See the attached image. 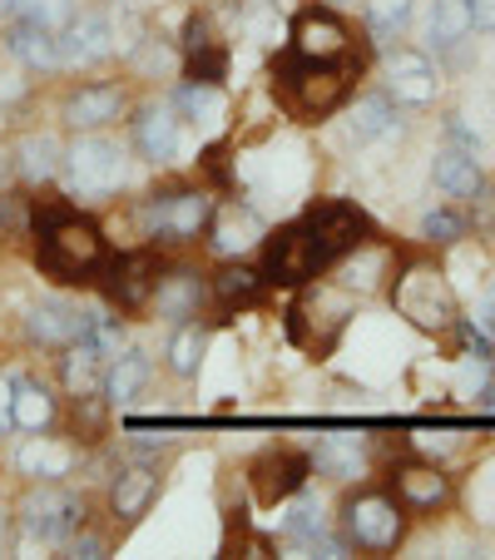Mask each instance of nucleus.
Returning a JSON list of instances; mask_svg holds the SVG:
<instances>
[{
    "label": "nucleus",
    "instance_id": "nucleus-1",
    "mask_svg": "<svg viewBox=\"0 0 495 560\" xmlns=\"http://www.w3.org/2000/svg\"><path fill=\"white\" fill-rule=\"evenodd\" d=\"M31 229H35V264H40V273H50L55 283H70V288L99 283V273L109 264V244L99 233V223H90L74 203L45 194V199L31 203Z\"/></svg>",
    "mask_w": 495,
    "mask_h": 560
},
{
    "label": "nucleus",
    "instance_id": "nucleus-2",
    "mask_svg": "<svg viewBox=\"0 0 495 560\" xmlns=\"http://www.w3.org/2000/svg\"><path fill=\"white\" fill-rule=\"evenodd\" d=\"M362 60H307L297 50L273 55V95L278 109L297 125H322L327 115H338L352 95Z\"/></svg>",
    "mask_w": 495,
    "mask_h": 560
},
{
    "label": "nucleus",
    "instance_id": "nucleus-3",
    "mask_svg": "<svg viewBox=\"0 0 495 560\" xmlns=\"http://www.w3.org/2000/svg\"><path fill=\"white\" fill-rule=\"evenodd\" d=\"M297 229H303L307 248H313V264L317 273H327V268H338L342 258L362 254V248L372 244V219L362 203L352 199H317L307 203V213L297 219Z\"/></svg>",
    "mask_w": 495,
    "mask_h": 560
},
{
    "label": "nucleus",
    "instance_id": "nucleus-4",
    "mask_svg": "<svg viewBox=\"0 0 495 560\" xmlns=\"http://www.w3.org/2000/svg\"><path fill=\"white\" fill-rule=\"evenodd\" d=\"M209 219H213L209 189H164V194H149L144 209H139L144 238H154L158 248L193 244L199 233H209Z\"/></svg>",
    "mask_w": 495,
    "mask_h": 560
},
{
    "label": "nucleus",
    "instance_id": "nucleus-5",
    "mask_svg": "<svg viewBox=\"0 0 495 560\" xmlns=\"http://www.w3.org/2000/svg\"><path fill=\"white\" fill-rule=\"evenodd\" d=\"M64 174H70V189L80 199H109V194L125 189V174H129L125 144L90 129V135H80L64 149Z\"/></svg>",
    "mask_w": 495,
    "mask_h": 560
},
{
    "label": "nucleus",
    "instance_id": "nucleus-6",
    "mask_svg": "<svg viewBox=\"0 0 495 560\" xmlns=\"http://www.w3.org/2000/svg\"><path fill=\"white\" fill-rule=\"evenodd\" d=\"M347 323H352V298L342 288H313V293H303L287 307V338L303 352H313V358H327L338 348Z\"/></svg>",
    "mask_w": 495,
    "mask_h": 560
},
{
    "label": "nucleus",
    "instance_id": "nucleus-7",
    "mask_svg": "<svg viewBox=\"0 0 495 560\" xmlns=\"http://www.w3.org/2000/svg\"><path fill=\"white\" fill-rule=\"evenodd\" d=\"M406 536V506L387 491H357L342 506V540L362 550H397Z\"/></svg>",
    "mask_w": 495,
    "mask_h": 560
},
{
    "label": "nucleus",
    "instance_id": "nucleus-8",
    "mask_svg": "<svg viewBox=\"0 0 495 560\" xmlns=\"http://www.w3.org/2000/svg\"><path fill=\"white\" fill-rule=\"evenodd\" d=\"M85 521H90L85 497L70 491V487H55V481L35 487L31 497H25V506H21V526L31 530L35 540H45V546H64V540L85 526Z\"/></svg>",
    "mask_w": 495,
    "mask_h": 560
},
{
    "label": "nucleus",
    "instance_id": "nucleus-9",
    "mask_svg": "<svg viewBox=\"0 0 495 560\" xmlns=\"http://www.w3.org/2000/svg\"><path fill=\"white\" fill-rule=\"evenodd\" d=\"M307 476H313V456L307 452H293V446H268V452L248 466V487H254L258 506L273 511V506L293 501L297 491L307 487Z\"/></svg>",
    "mask_w": 495,
    "mask_h": 560
},
{
    "label": "nucleus",
    "instance_id": "nucleus-10",
    "mask_svg": "<svg viewBox=\"0 0 495 560\" xmlns=\"http://www.w3.org/2000/svg\"><path fill=\"white\" fill-rule=\"evenodd\" d=\"M287 50L307 60H352V31L338 5H303L287 25Z\"/></svg>",
    "mask_w": 495,
    "mask_h": 560
},
{
    "label": "nucleus",
    "instance_id": "nucleus-11",
    "mask_svg": "<svg viewBox=\"0 0 495 560\" xmlns=\"http://www.w3.org/2000/svg\"><path fill=\"white\" fill-rule=\"evenodd\" d=\"M158 278H164V264H158L154 248H134V254H109L105 273H99V283H105V298L115 307H149V298H154Z\"/></svg>",
    "mask_w": 495,
    "mask_h": 560
},
{
    "label": "nucleus",
    "instance_id": "nucleus-12",
    "mask_svg": "<svg viewBox=\"0 0 495 560\" xmlns=\"http://www.w3.org/2000/svg\"><path fill=\"white\" fill-rule=\"evenodd\" d=\"M397 307H401V317H411V323L426 332H441L456 323V298H451V288L441 283V273H432V268H411V273L401 278Z\"/></svg>",
    "mask_w": 495,
    "mask_h": 560
},
{
    "label": "nucleus",
    "instance_id": "nucleus-13",
    "mask_svg": "<svg viewBox=\"0 0 495 560\" xmlns=\"http://www.w3.org/2000/svg\"><path fill=\"white\" fill-rule=\"evenodd\" d=\"M258 268H263L268 288H307L317 278L313 248H307L297 223H283L278 233H263V264Z\"/></svg>",
    "mask_w": 495,
    "mask_h": 560
},
{
    "label": "nucleus",
    "instance_id": "nucleus-14",
    "mask_svg": "<svg viewBox=\"0 0 495 560\" xmlns=\"http://www.w3.org/2000/svg\"><path fill=\"white\" fill-rule=\"evenodd\" d=\"M154 497H158V466L149 462V456L125 462L115 471V481H109V511H115L119 526H134V521L154 506Z\"/></svg>",
    "mask_w": 495,
    "mask_h": 560
},
{
    "label": "nucleus",
    "instance_id": "nucleus-15",
    "mask_svg": "<svg viewBox=\"0 0 495 560\" xmlns=\"http://www.w3.org/2000/svg\"><path fill=\"white\" fill-rule=\"evenodd\" d=\"M119 50V35L109 15H74L60 25V65H99Z\"/></svg>",
    "mask_w": 495,
    "mask_h": 560
},
{
    "label": "nucleus",
    "instance_id": "nucleus-16",
    "mask_svg": "<svg viewBox=\"0 0 495 560\" xmlns=\"http://www.w3.org/2000/svg\"><path fill=\"white\" fill-rule=\"evenodd\" d=\"M307 456H313V471L332 476V481H357L372 471V442L362 432H327L317 436Z\"/></svg>",
    "mask_w": 495,
    "mask_h": 560
},
{
    "label": "nucleus",
    "instance_id": "nucleus-17",
    "mask_svg": "<svg viewBox=\"0 0 495 560\" xmlns=\"http://www.w3.org/2000/svg\"><path fill=\"white\" fill-rule=\"evenodd\" d=\"M25 332H31L40 348H70V342L85 332V307L70 303V298H45V303L31 307Z\"/></svg>",
    "mask_w": 495,
    "mask_h": 560
},
{
    "label": "nucleus",
    "instance_id": "nucleus-18",
    "mask_svg": "<svg viewBox=\"0 0 495 560\" xmlns=\"http://www.w3.org/2000/svg\"><path fill=\"white\" fill-rule=\"evenodd\" d=\"M391 491L406 511H436L451 501V476L432 462H411L401 471H391Z\"/></svg>",
    "mask_w": 495,
    "mask_h": 560
},
{
    "label": "nucleus",
    "instance_id": "nucleus-19",
    "mask_svg": "<svg viewBox=\"0 0 495 560\" xmlns=\"http://www.w3.org/2000/svg\"><path fill=\"white\" fill-rule=\"evenodd\" d=\"M436 90H441V80H436L432 60L416 50H401L391 55L387 65V95L397 100V105H432Z\"/></svg>",
    "mask_w": 495,
    "mask_h": 560
},
{
    "label": "nucleus",
    "instance_id": "nucleus-20",
    "mask_svg": "<svg viewBox=\"0 0 495 560\" xmlns=\"http://www.w3.org/2000/svg\"><path fill=\"white\" fill-rule=\"evenodd\" d=\"M432 179L446 199H481L485 194V174H481V164H475V149H461V144L436 149Z\"/></svg>",
    "mask_w": 495,
    "mask_h": 560
},
{
    "label": "nucleus",
    "instance_id": "nucleus-21",
    "mask_svg": "<svg viewBox=\"0 0 495 560\" xmlns=\"http://www.w3.org/2000/svg\"><path fill=\"white\" fill-rule=\"evenodd\" d=\"M134 149L149 164H169L179 154V109L174 105H144L134 119Z\"/></svg>",
    "mask_w": 495,
    "mask_h": 560
},
{
    "label": "nucleus",
    "instance_id": "nucleus-22",
    "mask_svg": "<svg viewBox=\"0 0 495 560\" xmlns=\"http://www.w3.org/2000/svg\"><path fill=\"white\" fill-rule=\"evenodd\" d=\"M203 298H209L203 278L193 273V268H174V273L158 278V288H154L149 303L158 307V317H169V323H189V317H199Z\"/></svg>",
    "mask_w": 495,
    "mask_h": 560
},
{
    "label": "nucleus",
    "instance_id": "nucleus-23",
    "mask_svg": "<svg viewBox=\"0 0 495 560\" xmlns=\"http://www.w3.org/2000/svg\"><path fill=\"white\" fill-rule=\"evenodd\" d=\"M119 115H125V90L119 85H80L64 100V125L74 129H105Z\"/></svg>",
    "mask_w": 495,
    "mask_h": 560
},
{
    "label": "nucleus",
    "instance_id": "nucleus-24",
    "mask_svg": "<svg viewBox=\"0 0 495 560\" xmlns=\"http://www.w3.org/2000/svg\"><path fill=\"white\" fill-rule=\"evenodd\" d=\"M209 244L219 254H243L248 244H263V219L248 203H228L223 213L209 219Z\"/></svg>",
    "mask_w": 495,
    "mask_h": 560
},
{
    "label": "nucleus",
    "instance_id": "nucleus-25",
    "mask_svg": "<svg viewBox=\"0 0 495 560\" xmlns=\"http://www.w3.org/2000/svg\"><path fill=\"white\" fill-rule=\"evenodd\" d=\"M475 31V0H436L432 25H426V45L432 50H461Z\"/></svg>",
    "mask_w": 495,
    "mask_h": 560
},
{
    "label": "nucleus",
    "instance_id": "nucleus-26",
    "mask_svg": "<svg viewBox=\"0 0 495 560\" xmlns=\"http://www.w3.org/2000/svg\"><path fill=\"white\" fill-rule=\"evenodd\" d=\"M11 55L25 65V70H60V31H50V25L40 21H25L11 31Z\"/></svg>",
    "mask_w": 495,
    "mask_h": 560
},
{
    "label": "nucleus",
    "instance_id": "nucleus-27",
    "mask_svg": "<svg viewBox=\"0 0 495 560\" xmlns=\"http://www.w3.org/2000/svg\"><path fill=\"white\" fill-rule=\"evenodd\" d=\"M401 135V109L391 95H362L352 105V139L357 144H377V139Z\"/></svg>",
    "mask_w": 495,
    "mask_h": 560
},
{
    "label": "nucleus",
    "instance_id": "nucleus-28",
    "mask_svg": "<svg viewBox=\"0 0 495 560\" xmlns=\"http://www.w3.org/2000/svg\"><path fill=\"white\" fill-rule=\"evenodd\" d=\"M149 372H154L149 352L119 348V358H109V368H105V402L125 407L129 397H139V392H144V382H149Z\"/></svg>",
    "mask_w": 495,
    "mask_h": 560
},
{
    "label": "nucleus",
    "instance_id": "nucleus-29",
    "mask_svg": "<svg viewBox=\"0 0 495 560\" xmlns=\"http://www.w3.org/2000/svg\"><path fill=\"white\" fill-rule=\"evenodd\" d=\"M55 417H60L55 392L35 377H15V432H50Z\"/></svg>",
    "mask_w": 495,
    "mask_h": 560
},
{
    "label": "nucleus",
    "instance_id": "nucleus-30",
    "mask_svg": "<svg viewBox=\"0 0 495 560\" xmlns=\"http://www.w3.org/2000/svg\"><path fill=\"white\" fill-rule=\"evenodd\" d=\"M209 288H213V298H219V307H248L263 298L268 278H263V268H254V264H223Z\"/></svg>",
    "mask_w": 495,
    "mask_h": 560
},
{
    "label": "nucleus",
    "instance_id": "nucleus-31",
    "mask_svg": "<svg viewBox=\"0 0 495 560\" xmlns=\"http://www.w3.org/2000/svg\"><path fill=\"white\" fill-rule=\"evenodd\" d=\"M15 462H21V471L25 476H35V481H50V476H64L70 471V462H74V452L64 442H55V436H45V432H35L31 442L21 446V456H15Z\"/></svg>",
    "mask_w": 495,
    "mask_h": 560
},
{
    "label": "nucleus",
    "instance_id": "nucleus-32",
    "mask_svg": "<svg viewBox=\"0 0 495 560\" xmlns=\"http://www.w3.org/2000/svg\"><path fill=\"white\" fill-rule=\"evenodd\" d=\"M60 159H64V149L55 144V135H25L21 149H15V170L31 184H50L60 174Z\"/></svg>",
    "mask_w": 495,
    "mask_h": 560
},
{
    "label": "nucleus",
    "instance_id": "nucleus-33",
    "mask_svg": "<svg viewBox=\"0 0 495 560\" xmlns=\"http://www.w3.org/2000/svg\"><path fill=\"white\" fill-rule=\"evenodd\" d=\"M105 368L109 362L99 358L90 342L74 338L70 352H64V387H70V397H80V392H105Z\"/></svg>",
    "mask_w": 495,
    "mask_h": 560
},
{
    "label": "nucleus",
    "instance_id": "nucleus-34",
    "mask_svg": "<svg viewBox=\"0 0 495 560\" xmlns=\"http://www.w3.org/2000/svg\"><path fill=\"white\" fill-rule=\"evenodd\" d=\"M203 348H209V328L203 323H179V332L169 338V368H174V377H193L199 372V362H203Z\"/></svg>",
    "mask_w": 495,
    "mask_h": 560
},
{
    "label": "nucleus",
    "instance_id": "nucleus-35",
    "mask_svg": "<svg viewBox=\"0 0 495 560\" xmlns=\"http://www.w3.org/2000/svg\"><path fill=\"white\" fill-rule=\"evenodd\" d=\"M411 11H416V0H367V31L377 45L387 40H401V31L411 25Z\"/></svg>",
    "mask_w": 495,
    "mask_h": 560
},
{
    "label": "nucleus",
    "instance_id": "nucleus-36",
    "mask_svg": "<svg viewBox=\"0 0 495 560\" xmlns=\"http://www.w3.org/2000/svg\"><path fill=\"white\" fill-rule=\"evenodd\" d=\"M174 109H179V119H193V125H199V119H213L223 109V100H219V85H184L179 95H174Z\"/></svg>",
    "mask_w": 495,
    "mask_h": 560
},
{
    "label": "nucleus",
    "instance_id": "nucleus-37",
    "mask_svg": "<svg viewBox=\"0 0 495 560\" xmlns=\"http://www.w3.org/2000/svg\"><path fill=\"white\" fill-rule=\"evenodd\" d=\"M74 436L80 442H99L105 436V397L99 392H80L74 397Z\"/></svg>",
    "mask_w": 495,
    "mask_h": 560
},
{
    "label": "nucleus",
    "instance_id": "nucleus-38",
    "mask_svg": "<svg viewBox=\"0 0 495 560\" xmlns=\"http://www.w3.org/2000/svg\"><path fill=\"white\" fill-rule=\"evenodd\" d=\"M15 11H21L25 21H40V25H50V31H60V25L74 21V0H15Z\"/></svg>",
    "mask_w": 495,
    "mask_h": 560
},
{
    "label": "nucleus",
    "instance_id": "nucleus-39",
    "mask_svg": "<svg viewBox=\"0 0 495 560\" xmlns=\"http://www.w3.org/2000/svg\"><path fill=\"white\" fill-rule=\"evenodd\" d=\"M422 238H432V244H461V238H465V219L456 209H432L422 219Z\"/></svg>",
    "mask_w": 495,
    "mask_h": 560
},
{
    "label": "nucleus",
    "instance_id": "nucleus-40",
    "mask_svg": "<svg viewBox=\"0 0 495 560\" xmlns=\"http://www.w3.org/2000/svg\"><path fill=\"white\" fill-rule=\"evenodd\" d=\"M64 550H70V556H105L109 546H105V536H95V530L80 526L70 540H64Z\"/></svg>",
    "mask_w": 495,
    "mask_h": 560
},
{
    "label": "nucleus",
    "instance_id": "nucleus-41",
    "mask_svg": "<svg viewBox=\"0 0 495 560\" xmlns=\"http://www.w3.org/2000/svg\"><path fill=\"white\" fill-rule=\"evenodd\" d=\"M203 174H209V179L219 184V189H228V149L213 144L209 154H203Z\"/></svg>",
    "mask_w": 495,
    "mask_h": 560
},
{
    "label": "nucleus",
    "instance_id": "nucleus-42",
    "mask_svg": "<svg viewBox=\"0 0 495 560\" xmlns=\"http://www.w3.org/2000/svg\"><path fill=\"white\" fill-rule=\"evenodd\" d=\"M15 432V377H0V436Z\"/></svg>",
    "mask_w": 495,
    "mask_h": 560
},
{
    "label": "nucleus",
    "instance_id": "nucleus-43",
    "mask_svg": "<svg viewBox=\"0 0 495 560\" xmlns=\"http://www.w3.org/2000/svg\"><path fill=\"white\" fill-rule=\"evenodd\" d=\"M475 328L485 332V338L495 342V283L481 293V303H475Z\"/></svg>",
    "mask_w": 495,
    "mask_h": 560
},
{
    "label": "nucleus",
    "instance_id": "nucleus-44",
    "mask_svg": "<svg viewBox=\"0 0 495 560\" xmlns=\"http://www.w3.org/2000/svg\"><path fill=\"white\" fill-rule=\"evenodd\" d=\"M475 31H495V0H475Z\"/></svg>",
    "mask_w": 495,
    "mask_h": 560
},
{
    "label": "nucleus",
    "instance_id": "nucleus-45",
    "mask_svg": "<svg viewBox=\"0 0 495 560\" xmlns=\"http://www.w3.org/2000/svg\"><path fill=\"white\" fill-rule=\"evenodd\" d=\"M5 540H11V516L0 511V550H5Z\"/></svg>",
    "mask_w": 495,
    "mask_h": 560
},
{
    "label": "nucleus",
    "instance_id": "nucleus-46",
    "mask_svg": "<svg viewBox=\"0 0 495 560\" xmlns=\"http://www.w3.org/2000/svg\"><path fill=\"white\" fill-rule=\"evenodd\" d=\"M5 219H11V199L0 194V229H5Z\"/></svg>",
    "mask_w": 495,
    "mask_h": 560
},
{
    "label": "nucleus",
    "instance_id": "nucleus-47",
    "mask_svg": "<svg viewBox=\"0 0 495 560\" xmlns=\"http://www.w3.org/2000/svg\"><path fill=\"white\" fill-rule=\"evenodd\" d=\"M15 11V0H0V15H11Z\"/></svg>",
    "mask_w": 495,
    "mask_h": 560
},
{
    "label": "nucleus",
    "instance_id": "nucleus-48",
    "mask_svg": "<svg viewBox=\"0 0 495 560\" xmlns=\"http://www.w3.org/2000/svg\"><path fill=\"white\" fill-rule=\"evenodd\" d=\"M327 5H352V0H327Z\"/></svg>",
    "mask_w": 495,
    "mask_h": 560
}]
</instances>
